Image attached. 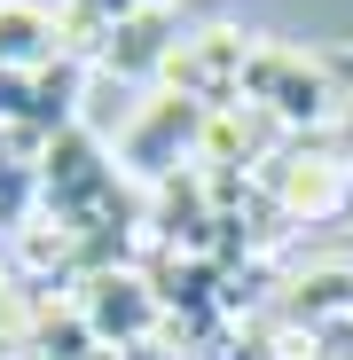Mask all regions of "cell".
Segmentation results:
<instances>
[{"mask_svg": "<svg viewBox=\"0 0 353 360\" xmlns=\"http://www.w3.org/2000/svg\"><path fill=\"white\" fill-rule=\"evenodd\" d=\"M244 102L275 117L283 134H337V117L353 102V55L345 47H283L259 39L244 63Z\"/></svg>", "mask_w": 353, "mask_h": 360, "instance_id": "obj_1", "label": "cell"}, {"mask_svg": "<svg viewBox=\"0 0 353 360\" xmlns=\"http://www.w3.org/2000/svg\"><path fill=\"white\" fill-rule=\"evenodd\" d=\"M259 188L283 212V227H330V219L353 212V149L337 134H290L267 157Z\"/></svg>", "mask_w": 353, "mask_h": 360, "instance_id": "obj_2", "label": "cell"}, {"mask_svg": "<svg viewBox=\"0 0 353 360\" xmlns=\"http://www.w3.org/2000/svg\"><path fill=\"white\" fill-rule=\"evenodd\" d=\"M204 126H212V110L204 102H189V94H173V86H157L142 110H134V126L118 134V172L134 180V188L149 196L157 180H173V172H189L197 165V149H204Z\"/></svg>", "mask_w": 353, "mask_h": 360, "instance_id": "obj_3", "label": "cell"}, {"mask_svg": "<svg viewBox=\"0 0 353 360\" xmlns=\"http://www.w3.org/2000/svg\"><path fill=\"white\" fill-rule=\"evenodd\" d=\"M71 297H79V314H87L94 345H110V352L165 345V297L149 290V274H142V266H94Z\"/></svg>", "mask_w": 353, "mask_h": 360, "instance_id": "obj_4", "label": "cell"}, {"mask_svg": "<svg viewBox=\"0 0 353 360\" xmlns=\"http://www.w3.org/2000/svg\"><path fill=\"white\" fill-rule=\"evenodd\" d=\"M181 39H189L181 8H173V0H149V8H142L134 24H118V32L87 55V63H94L102 79H118V86L157 94V86H165V71H173V55H181Z\"/></svg>", "mask_w": 353, "mask_h": 360, "instance_id": "obj_5", "label": "cell"}, {"mask_svg": "<svg viewBox=\"0 0 353 360\" xmlns=\"http://www.w3.org/2000/svg\"><path fill=\"white\" fill-rule=\"evenodd\" d=\"M252 32H235V24H197L189 39H181V55H173V71H165V86L173 94H189V102H204V110H235L244 102V63H252Z\"/></svg>", "mask_w": 353, "mask_h": 360, "instance_id": "obj_6", "label": "cell"}, {"mask_svg": "<svg viewBox=\"0 0 353 360\" xmlns=\"http://www.w3.org/2000/svg\"><path fill=\"white\" fill-rule=\"evenodd\" d=\"M71 39H63V16L47 8V0H0V71H47L63 63Z\"/></svg>", "mask_w": 353, "mask_h": 360, "instance_id": "obj_7", "label": "cell"}, {"mask_svg": "<svg viewBox=\"0 0 353 360\" xmlns=\"http://www.w3.org/2000/svg\"><path fill=\"white\" fill-rule=\"evenodd\" d=\"M87 352H102V345H94V329L79 314V297H32L16 360H87Z\"/></svg>", "mask_w": 353, "mask_h": 360, "instance_id": "obj_8", "label": "cell"}, {"mask_svg": "<svg viewBox=\"0 0 353 360\" xmlns=\"http://www.w3.org/2000/svg\"><path fill=\"white\" fill-rule=\"evenodd\" d=\"M149 8V0H55V16H63V39H71V55H94L118 24H134Z\"/></svg>", "mask_w": 353, "mask_h": 360, "instance_id": "obj_9", "label": "cell"}, {"mask_svg": "<svg viewBox=\"0 0 353 360\" xmlns=\"http://www.w3.org/2000/svg\"><path fill=\"white\" fill-rule=\"evenodd\" d=\"M24 314H32V297H24V282L8 274V259H0V352H16V337H24Z\"/></svg>", "mask_w": 353, "mask_h": 360, "instance_id": "obj_10", "label": "cell"}, {"mask_svg": "<svg viewBox=\"0 0 353 360\" xmlns=\"http://www.w3.org/2000/svg\"><path fill=\"white\" fill-rule=\"evenodd\" d=\"M87 360H126V352H110V345H102V352H87Z\"/></svg>", "mask_w": 353, "mask_h": 360, "instance_id": "obj_11", "label": "cell"}, {"mask_svg": "<svg viewBox=\"0 0 353 360\" xmlns=\"http://www.w3.org/2000/svg\"><path fill=\"white\" fill-rule=\"evenodd\" d=\"M189 360H228V352H189Z\"/></svg>", "mask_w": 353, "mask_h": 360, "instance_id": "obj_12", "label": "cell"}]
</instances>
